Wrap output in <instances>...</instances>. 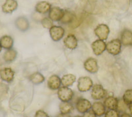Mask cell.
I'll return each mask as SVG.
<instances>
[{
    "label": "cell",
    "instance_id": "obj_1",
    "mask_svg": "<svg viewBox=\"0 0 132 117\" xmlns=\"http://www.w3.org/2000/svg\"><path fill=\"white\" fill-rule=\"evenodd\" d=\"M57 95L62 102H69L71 101L74 95V93L71 89L68 87H61L58 89Z\"/></svg>",
    "mask_w": 132,
    "mask_h": 117
},
{
    "label": "cell",
    "instance_id": "obj_2",
    "mask_svg": "<svg viewBox=\"0 0 132 117\" xmlns=\"http://www.w3.org/2000/svg\"><path fill=\"white\" fill-rule=\"evenodd\" d=\"M122 42L120 39H114L110 41L106 44V50L109 54L113 56H117L121 52Z\"/></svg>",
    "mask_w": 132,
    "mask_h": 117
},
{
    "label": "cell",
    "instance_id": "obj_3",
    "mask_svg": "<svg viewBox=\"0 0 132 117\" xmlns=\"http://www.w3.org/2000/svg\"><path fill=\"white\" fill-rule=\"evenodd\" d=\"M93 83L89 77L85 76L79 78L77 88L81 92L88 91L93 87Z\"/></svg>",
    "mask_w": 132,
    "mask_h": 117
},
{
    "label": "cell",
    "instance_id": "obj_4",
    "mask_svg": "<svg viewBox=\"0 0 132 117\" xmlns=\"http://www.w3.org/2000/svg\"><path fill=\"white\" fill-rule=\"evenodd\" d=\"M65 30L63 27L60 26L54 25L50 29V35L54 41H60L63 37Z\"/></svg>",
    "mask_w": 132,
    "mask_h": 117
},
{
    "label": "cell",
    "instance_id": "obj_5",
    "mask_svg": "<svg viewBox=\"0 0 132 117\" xmlns=\"http://www.w3.org/2000/svg\"><path fill=\"white\" fill-rule=\"evenodd\" d=\"M95 33L100 40L106 41L110 33L109 27L105 24L98 25L95 29Z\"/></svg>",
    "mask_w": 132,
    "mask_h": 117
},
{
    "label": "cell",
    "instance_id": "obj_6",
    "mask_svg": "<svg viewBox=\"0 0 132 117\" xmlns=\"http://www.w3.org/2000/svg\"><path fill=\"white\" fill-rule=\"evenodd\" d=\"M106 95V91L101 85L96 84L93 85L91 90V97L95 100H101Z\"/></svg>",
    "mask_w": 132,
    "mask_h": 117
},
{
    "label": "cell",
    "instance_id": "obj_7",
    "mask_svg": "<svg viewBox=\"0 0 132 117\" xmlns=\"http://www.w3.org/2000/svg\"><path fill=\"white\" fill-rule=\"evenodd\" d=\"M75 107L79 113L84 114L92 108V105L88 99H79L77 101Z\"/></svg>",
    "mask_w": 132,
    "mask_h": 117
},
{
    "label": "cell",
    "instance_id": "obj_8",
    "mask_svg": "<svg viewBox=\"0 0 132 117\" xmlns=\"http://www.w3.org/2000/svg\"><path fill=\"white\" fill-rule=\"evenodd\" d=\"M92 49L94 54L96 56H100L106 50V44L102 40H96L91 44Z\"/></svg>",
    "mask_w": 132,
    "mask_h": 117
},
{
    "label": "cell",
    "instance_id": "obj_9",
    "mask_svg": "<svg viewBox=\"0 0 132 117\" xmlns=\"http://www.w3.org/2000/svg\"><path fill=\"white\" fill-rule=\"evenodd\" d=\"M84 68L87 72L91 74H95L98 70L97 61L93 58H89L87 59L84 62Z\"/></svg>",
    "mask_w": 132,
    "mask_h": 117
},
{
    "label": "cell",
    "instance_id": "obj_10",
    "mask_svg": "<svg viewBox=\"0 0 132 117\" xmlns=\"http://www.w3.org/2000/svg\"><path fill=\"white\" fill-rule=\"evenodd\" d=\"M65 11L58 7H53L49 11V18L53 21H60L64 15Z\"/></svg>",
    "mask_w": 132,
    "mask_h": 117
},
{
    "label": "cell",
    "instance_id": "obj_11",
    "mask_svg": "<svg viewBox=\"0 0 132 117\" xmlns=\"http://www.w3.org/2000/svg\"><path fill=\"white\" fill-rule=\"evenodd\" d=\"M0 77L6 82H11L15 77V72L10 68H5L0 70Z\"/></svg>",
    "mask_w": 132,
    "mask_h": 117
},
{
    "label": "cell",
    "instance_id": "obj_12",
    "mask_svg": "<svg viewBox=\"0 0 132 117\" xmlns=\"http://www.w3.org/2000/svg\"><path fill=\"white\" fill-rule=\"evenodd\" d=\"M61 84H62V80L58 75H52L48 78V87L51 90L58 89Z\"/></svg>",
    "mask_w": 132,
    "mask_h": 117
},
{
    "label": "cell",
    "instance_id": "obj_13",
    "mask_svg": "<svg viewBox=\"0 0 132 117\" xmlns=\"http://www.w3.org/2000/svg\"><path fill=\"white\" fill-rule=\"evenodd\" d=\"M18 7V3L16 0H6L2 5V11L5 13H12Z\"/></svg>",
    "mask_w": 132,
    "mask_h": 117
},
{
    "label": "cell",
    "instance_id": "obj_14",
    "mask_svg": "<svg viewBox=\"0 0 132 117\" xmlns=\"http://www.w3.org/2000/svg\"><path fill=\"white\" fill-rule=\"evenodd\" d=\"M63 43L66 48L70 50H74L77 47L78 45V41L77 39L76 36L73 35H68L65 38Z\"/></svg>",
    "mask_w": 132,
    "mask_h": 117
},
{
    "label": "cell",
    "instance_id": "obj_15",
    "mask_svg": "<svg viewBox=\"0 0 132 117\" xmlns=\"http://www.w3.org/2000/svg\"><path fill=\"white\" fill-rule=\"evenodd\" d=\"M122 44L124 46L132 45V32L128 29H125L122 31L121 35V40Z\"/></svg>",
    "mask_w": 132,
    "mask_h": 117
},
{
    "label": "cell",
    "instance_id": "obj_16",
    "mask_svg": "<svg viewBox=\"0 0 132 117\" xmlns=\"http://www.w3.org/2000/svg\"><path fill=\"white\" fill-rule=\"evenodd\" d=\"M51 8V4L49 2L42 1L36 4L35 9L38 13L41 14H45L49 12Z\"/></svg>",
    "mask_w": 132,
    "mask_h": 117
},
{
    "label": "cell",
    "instance_id": "obj_17",
    "mask_svg": "<svg viewBox=\"0 0 132 117\" xmlns=\"http://www.w3.org/2000/svg\"><path fill=\"white\" fill-rule=\"evenodd\" d=\"M119 101L117 98L113 96H109L106 98L104 101V105L109 110H117Z\"/></svg>",
    "mask_w": 132,
    "mask_h": 117
},
{
    "label": "cell",
    "instance_id": "obj_18",
    "mask_svg": "<svg viewBox=\"0 0 132 117\" xmlns=\"http://www.w3.org/2000/svg\"><path fill=\"white\" fill-rule=\"evenodd\" d=\"M92 110L97 116H102L106 113V107L101 102H95L92 105Z\"/></svg>",
    "mask_w": 132,
    "mask_h": 117
},
{
    "label": "cell",
    "instance_id": "obj_19",
    "mask_svg": "<svg viewBox=\"0 0 132 117\" xmlns=\"http://www.w3.org/2000/svg\"><path fill=\"white\" fill-rule=\"evenodd\" d=\"M62 84L65 87L71 86L76 81V77L73 74H65L62 77Z\"/></svg>",
    "mask_w": 132,
    "mask_h": 117
},
{
    "label": "cell",
    "instance_id": "obj_20",
    "mask_svg": "<svg viewBox=\"0 0 132 117\" xmlns=\"http://www.w3.org/2000/svg\"><path fill=\"white\" fill-rule=\"evenodd\" d=\"M16 26L21 31H25L29 29V21L23 17H20L16 20Z\"/></svg>",
    "mask_w": 132,
    "mask_h": 117
},
{
    "label": "cell",
    "instance_id": "obj_21",
    "mask_svg": "<svg viewBox=\"0 0 132 117\" xmlns=\"http://www.w3.org/2000/svg\"><path fill=\"white\" fill-rule=\"evenodd\" d=\"M0 43L2 45V48L6 50L11 49L13 45V40L9 36H3L0 39Z\"/></svg>",
    "mask_w": 132,
    "mask_h": 117
},
{
    "label": "cell",
    "instance_id": "obj_22",
    "mask_svg": "<svg viewBox=\"0 0 132 117\" xmlns=\"http://www.w3.org/2000/svg\"><path fill=\"white\" fill-rule=\"evenodd\" d=\"M73 108L72 104L69 102H62L60 105V111L62 114H70Z\"/></svg>",
    "mask_w": 132,
    "mask_h": 117
},
{
    "label": "cell",
    "instance_id": "obj_23",
    "mask_svg": "<svg viewBox=\"0 0 132 117\" xmlns=\"http://www.w3.org/2000/svg\"><path fill=\"white\" fill-rule=\"evenodd\" d=\"M29 79H30V81L32 83L37 85L44 82V80H45V77L39 72H36V73H34L33 74H32L30 77H29Z\"/></svg>",
    "mask_w": 132,
    "mask_h": 117
},
{
    "label": "cell",
    "instance_id": "obj_24",
    "mask_svg": "<svg viewBox=\"0 0 132 117\" xmlns=\"http://www.w3.org/2000/svg\"><path fill=\"white\" fill-rule=\"evenodd\" d=\"M16 55H17L16 52L14 49L11 48V49L7 50L5 52L4 55H3V58L7 62H13V61H14L16 59Z\"/></svg>",
    "mask_w": 132,
    "mask_h": 117
},
{
    "label": "cell",
    "instance_id": "obj_25",
    "mask_svg": "<svg viewBox=\"0 0 132 117\" xmlns=\"http://www.w3.org/2000/svg\"><path fill=\"white\" fill-rule=\"evenodd\" d=\"M74 18H75V15L73 13L68 11H65L64 15L60 21L63 24H67V23H71L73 21Z\"/></svg>",
    "mask_w": 132,
    "mask_h": 117
},
{
    "label": "cell",
    "instance_id": "obj_26",
    "mask_svg": "<svg viewBox=\"0 0 132 117\" xmlns=\"http://www.w3.org/2000/svg\"><path fill=\"white\" fill-rule=\"evenodd\" d=\"M123 101L127 105L132 103V89H128L125 91L123 96Z\"/></svg>",
    "mask_w": 132,
    "mask_h": 117
},
{
    "label": "cell",
    "instance_id": "obj_27",
    "mask_svg": "<svg viewBox=\"0 0 132 117\" xmlns=\"http://www.w3.org/2000/svg\"><path fill=\"white\" fill-rule=\"evenodd\" d=\"M42 25L46 29H50L52 26H54V25H53V21L50 19L49 17L44 18L42 20Z\"/></svg>",
    "mask_w": 132,
    "mask_h": 117
},
{
    "label": "cell",
    "instance_id": "obj_28",
    "mask_svg": "<svg viewBox=\"0 0 132 117\" xmlns=\"http://www.w3.org/2000/svg\"><path fill=\"white\" fill-rule=\"evenodd\" d=\"M104 114L105 117H120V113L117 110H109Z\"/></svg>",
    "mask_w": 132,
    "mask_h": 117
},
{
    "label": "cell",
    "instance_id": "obj_29",
    "mask_svg": "<svg viewBox=\"0 0 132 117\" xmlns=\"http://www.w3.org/2000/svg\"><path fill=\"white\" fill-rule=\"evenodd\" d=\"M35 117H50L49 115L46 112L42 110H38L35 113Z\"/></svg>",
    "mask_w": 132,
    "mask_h": 117
},
{
    "label": "cell",
    "instance_id": "obj_30",
    "mask_svg": "<svg viewBox=\"0 0 132 117\" xmlns=\"http://www.w3.org/2000/svg\"><path fill=\"white\" fill-rule=\"evenodd\" d=\"M97 116L95 114V113L93 111V110H89L87 112L83 114L82 117H96Z\"/></svg>",
    "mask_w": 132,
    "mask_h": 117
},
{
    "label": "cell",
    "instance_id": "obj_31",
    "mask_svg": "<svg viewBox=\"0 0 132 117\" xmlns=\"http://www.w3.org/2000/svg\"><path fill=\"white\" fill-rule=\"evenodd\" d=\"M57 117H70V116H69V114H62V113H61L57 116Z\"/></svg>",
    "mask_w": 132,
    "mask_h": 117
},
{
    "label": "cell",
    "instance_id": "obj_32",
    "mask_svg": "<svg viewBox=\"0 0 132 117\" xmlns=\"http://www.w3.org/2000/svg\"><path fill=\"white\" fill-rule=\"evenodd\" d=\"M120 117H132V116L128 114V113H123V114H122Z\"/></svg>",
    "mask_w": 132,
    "mask_h": 117
},
{
    "label": "cell",
    "instance_id": "obj_33",
    "mask_svg": "<svg viewBox=\"0 0 132 117\" xmlns=\"http://www.w3.org/2000/svg\"><path fill=\"white\" fill-rule=\"evenodd\" d=\"M129 111H130V113L131 114V115H132V103L129 105Z\"/></svg>",
    "mask_w": 132,
    "mask_h": 117
},
{
    "label": "cell",
    "instance_id": "obj_34",
    "mask_svg": "<svg viewBox=\"0 0 132 117\" xmlns=\"http://www.w3.org/2000/svg\"><path fill=\"white\" fill-rule=\"evenodd\" d=\"M2 45H1V43H0V52H1V51H2Z\"/></svg>",
    "mask_w": 132,
    "mask_h": 117
},
{
    "label": "cell",
    "instance_id": "obj_35",
    "mask_svg": "<svg viewBox=\"0 0 132 117\" xmlns=\"http://www.w3.org/2000/svg\"><path fill=\"white\" fill-rule=\"evenodd\" d=\"M74 117H81V116H75Z\"/></svg>",
    "mask_w": 132,
    "mask_h": 117
}]
</instances>
